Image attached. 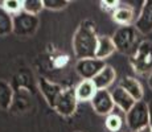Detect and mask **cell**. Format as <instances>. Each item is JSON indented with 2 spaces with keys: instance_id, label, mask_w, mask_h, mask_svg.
Masks as SVG:
<instances>
[{
  "instance_id": "obj_16",
  "label": "cell",
  "mask_w": 152,
  "mask_h": 132,
  "mask_svg": "<svg viewBox=\"0 0 152 132\" xmlns=\"http://www.w3.org/2000/svg\"><path fill=\"white\" fill-rule=\"evenodd\" d=\"M124 122H126V112H123L122 110H119L118 107H115L113 112L106 116L104 127H106L110 132H118L123 128Z\"/></svg>"
},
{
  "instance_id": "obj_12",
  "label": "cell",
  "mask_w": 152,
  "mask_h": 132,
  "mask_svg": "<svg viewBox=\"0 0 152 132\" xmlns=\"http://www.w3.org/2000/svg\"><path fill=\"white\" fill-rule=\"evenodd\" d=\"M111 96H113V101L115 107H118L119 110H122L123 112L127 114L131 108L134 107V104L136 103V101L130 95L126 90H123L122 87H115V89L111 91Z\"/></svg>"
},
{
  "instance_id": "obj_25",
  "label": "cell",
  "mask_w": 152,
  "mask_h": 132,
  "mask_svg": "<svg viewBox=\"0 0 152 132\" xmlns=\"http://www.w3.org/2000/svg\"><path fill=\"white\" fill-rule=\"evenodd\" d=\"M148 110H150V123H148V125H150L152 130V102L148 103Z\"/></svg>"
},
{
  "instance_id": "obj_5",
  "label": "cell",
  "mask_w": 152,
  "mask_h": 132,
  "mask_svg": "<svg viewBox=\"0 0 152 132\" xmlns=\"http://www.w3.org/2000/svg\"><path fill=\"white\" fill-rule=\"evenodd\" d=\"M126 123H127L131 132H136L147 127L148 123H150L148 103H145L144 101L136 102L134 107L126 114Z\"/></svg>"
},
{
  "instance_id": "obj_2",
  "label": "cell",
  "mask_w": 152,
  "mask_h": 132,
  "mask_svg": "<svg viewBox=\"0 0 152 132\" xmlns=\"http://www.w3.org/2000/svg\"><path fill=\"white\" fill-rule=\"evenodd\" d=\"M140 34L142 33L135 28V25H126L119 26L111 39L114 41L116 50L131 57L139 48L140 44L143 42V40L140 39Z\"/></svg>"
},
{
  "instance_id": "obj_28",
  "label": "cell",
  "mask_w": 152,
  "mask_h": 132,
  "mask_svg": "<svg viewBox=\"0 0 152 132\" xmlns=\"http://www.w3.org/2000/svg\"><path fill=\"white\" fill-rule=\"evenodd\" d=\"M75 132H81V131H75Z\"/></svg>"
},
{
  "instance_id": "obj_20",
  "label": "cell",
  "mask_w": 152,
  "mask_h": 132,
  "mask_svg": "<svg viewBox=\"0 0 152 132\" xmlns=\"http://www.w3.org/2000/svg\"><path fill=\"white\" fill-rule=\"evenodd\" d=\"M11 33H13V15L0 5V36H8Z\"/></svg>"
},
{
  "instance_id": "obj_7",
  "label": "cell",
  "mask_w": 152,
  "mask_h": 132,
  "mask_svg": "<svg viewBox=\"0 0 152 132\" xmlns=\"http://www.w3.org/2000/svg\"><path fill=\"white\" fill-rule=\"evenodd\" d=\"M106 66L103 60H98V58H83V60H78L75 63V71L82 79H89L91 81L95 75L101 71L103 67Z\"/></svg>"
},
{
  "instance_id": "obj_4",
  "label": "cell",
  "mask_w": 152,
  "mask_h": 132,
  "mask_svg": "<svg viewBox=\"0 0 152 132\" xmlns=\"http://www.w3.org/2000/svg\"><path fill=\"white\" fill-rule=\"evenodd\" d=\"M130 62L134 70L139 74L152 73V42L144 41L139 45L136 52L130 57Z\"/></svg>"
},
{
  "instance_id": "obj_1",
  "label": "cell",
  "mask_w": 152,
  "mask_h": 132,
  "mask_svg": "<svg viewBox=\"0 0 152 132\" xmlns=\"http://www.w3.org/2000/svg\"><path fill=\"white\" fill-rule=\"evenodd\" d=\"M98 37L95 23L91 20H83L73 36V50L75 57L78 60L95 57Z\"/></svg>"
},
{
  "instance_id": "obj_11",
  "label": "cell",
  "mask_w": 152,
  "mask_h": 132,
  "mask_svg": "<svg viewBox=\"0 0 152 132\" xmlns=\"http://www.w3.org/2000/svg\"><path fill=\"white\" fill-rule=\"evenodd\" d=\"M136 19H138V15L135 13L132 5H119L113 12V20L121 26L132 25V23H135Z\"/></svg>"
},
{
  "instance_id": "obj_8",
  "label": "cell",
  "mask_w": 152,
  "mask_h": 132,
  "mask_svg": "<svg viewBox=\"0 0 152 132\" xmlns=\"http://www.w3.org/2000/svg\"><path fill=\"white\" fill-rule=\"evenodd\" d=\"M91 106L94 111L99 115H110L115 108L113 96L109 90H98L94 98L91 99Z\"/></svg>"
},
{
  "instance_id": "obj_6",
  "label": "cell",
  "mask_w": 152,
  "mask_h": 132,
  "mask_svg": "<svg viewBox=\"0 0 152 132\" xmlns=\"http://www.w3.org/2000/svg\"><path fill=\"white\" fill-rule=\"evenodd\" d=\"M77 104L78 98L77 93H75V87H68V89H64L62 94L57 99L54 110L62 116H70L75 112Z\"/></svg>"
},
{
  "instance_id": "obj_3",
  "label": "cell",
  "mask_w": 152,
  "mask_h": 132,
  "mask_svg": "<svg viewBox=\"0 0 152 132\" xmlns=\"http://www.w3.org/2000/svg\"><path fill=\"white\" fill-rule=\"evenodd\" d=\"M40 20L37 16L24 11L13 15V34L21 39H29L37 32Z\"/></svg>"
},
{
  "instance_id": "obj_14",
  "label": "cell",
  "mask_w": 152,
  "mask_h": 132,
  "mask_svg": "<svg viewBox=\"0 0 152 132\" xmlns=\"http://www.w3.org/2000/svg\"><path fill=\"white\" fill-rule=\"evenodd\" d=\"M15 91V98L12 103V112H27L31 107L32 102V94L27 89H16Z\"/></svg>"
},
{
  "instance_id": "obj_22",
  "label": "cell",
  "mask_w": 152,
  "mask_h": 132,
  "mask_svg": "<svg viewBox=\"0 0 152 132\" xmlns=\"http://www.w3.org/2000/svg\"><path fill=\"white\" fill-rule=\"evenodd\" d=\"M1 5L11 15H16L23 11V1H19V0H4Z\"/></svg>"
},
{
  "instance_id": "obj_23",
  "label": "cell",
  "mask_w": 152,
  "mask_h": 132,
  "mask_svg": "<svg viewBox=\"0 0 152 132\" xmlns=\"http://www.w3.org/2000/svg\"><path fill=\"white\" fill-rule=\"evenodd\" d=\"M44 1V8L50 11H60L68 7L69 1L68 0H42Z\"/></svg>"
},
{
  "instance_id": "obj_24",
  "label": "cell",
  "mask_w": 152,
  "mask_h": 132,
  "mask_svg": "<svg viewBox=\"0 0 152 132\" xmlns=\"http://www.w3.org/2000/svg\"><path fill=\"white\" fill-rule=\"evenodd\" d=\"M102 4V8L103 9H107V11H115L116 8L121 5V1H115V0H113V1H101Z\"/></svg>"
},
{
  "instance_id": "obj_10",
  "label": "cell",
  "mask_w": 152,
  "mask_h": 132,
  "mask_svg": "<svg viewBox=\"0 0 152 132\" xmlns=\"http://www.w3.org/2000/svg\"><path fill=\"white\" fill-rule=\"evenodd\" d=\"M134 25L142 34L152 33V0L143 1L139 16Z\"/></svg>"
},
{
  "instance_id": "obj_27",
  "label": "cell",
  "mask_w": 152,
  "mask_h": 132,
  "mask_svg": "<svg viewBox=\"0 0 152 132\" xmlns=\"http://www.w3.org/2000/svg\"><path fill=\"white\" fill-rule=\"evenodd\" d=\"M148 86H150V89L152 90V73L148 75Z\"/></svg>"
},
{
  "instance_id": "obj_21",
  "label": "cell",
  "mask_w": 152,
  "mask_h": 132,
  "mask_svg": "<svg viewBox=\"0 0 152 132\" xmlns=\"http://www.w3.org/2000/svg\"><path fill=\"white\" fill-rule=\"evenodd\" d=\"M44 8V1L42 0H25L23 1V11L27 13L34 15L37 16Z\"/></svg>"
},
{
  "instance_id": "obj_13",
  "label": "cell",
  "mask_w": 152,
  "mask_h": 132,
  "mask_svg": "<svg viewBox=\"0 0 152 132\" xmlns=\"http://www.w3.org/2000/svg\"><path fill=\"white\" fill-rule=\"evenodd\" d=\"M115 78H116V73L114 70V67L110 65H106L91 81L94 82L97 90H107L114 83Z\"/></svg>"
},
{
  "instance_id": "obj_18",
  "label": "cell",
  "mask_w": 152,
  "mask_h": 132,
  "mask_svg": "<svg viewBox=\"0 0 152 132\" xmlns=\"http://www.w3.org/2000/svg\"><path fill=\"white\" fill-rule=\"evenodd\" d=\"M97 87H95L94 82L93 81H89V79H82L80 83L77 85L75 87V93H77V98H78V102L80 101H90L94 98L95 93H97Z\"/></svg>"
},
{
  "instance_id": "obj_15",
  "label": "cell",
  "mask_w": 152,
  "mask_h": 132,
  "mask_svg": "<svg viewBox=\"0 0 152 132\" xmlns=\"http://www.w3.org/2000/svg\"><path fill=\"white\" fill-rule=\"evenodd\" d=\"M119 87H122L123 90H126L136 102L143 101V87L140 85V82L134 77H123L119 82Z\"/></svg>"
},
{
  "instance_id": "obj_9",
  "label": "cell",
  "mask_w": 152,
  "mask_h": 132,
  "mask_svg": "<svg viewBox=\"0 0 152 132\" xmlns=\"http://www.w3.org/2000/svg\"><path fill=\"white\" fill-rule=\"evenodd\" d=\"M39 90L41 91L44 98H45L46 103L50 106L52 108H54L56 102H57V99L60 98V95L64 91L61 85L56 83V82H50L49 79L44 77L39 78Z\"/></svg>"
},
{
  "instance_id": "obj_17",
  "label": "cell",
  "mask_w": 152,
  "mask_h": 132,
  "mask_svg": "<svg viewBox=\"0 0 152 132\" xmlns=\"http://www.w3.org/2000/svg\"><path fill=\"white\" fill-rule=\"evenodd\" d=\"M15 98L13 86L10 82L0 79V108L1 110H11Z\"/></svg>"
},
{
  "instance_id": "obj_19",
  "label": "cell",
  "mask_w": 152,
  "mask_h": 132,
  "mask_svg": "<svg viewBox=\"0 0 152 132\" xmlns=\"http://www.w3.org/2000/svg\"><path fill=\"white\" fill-rule=\"evenodd\" d=\"M115 45L114 41L109 36H99L98 37V45H97V52H95V58L98 60H103L110 57L114 52H115Z\"/></svg>"
},
{
  "instance_id": "obj_26",
  "label": "cell",
  "mask_w": 152,
  "mask_h": 132,
  "mask_svg": "<svg viewBox=\"0 0 152 132\" xmlns=\"http://www.w3.org/2000/svg\"><path fill=\"white\" fill-rule=\"evenodd\" d=\"M136 132H152V130H151L150 125H147V127L142 128V130H139V131H136Z\"/></svg>"
}]
</instances>
